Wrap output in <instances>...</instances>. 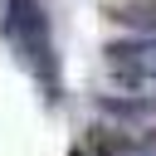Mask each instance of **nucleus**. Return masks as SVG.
I'll return each mask as SVG.
<instances>
[{
  "label": "nucleus",
  "instance_id": "1",
  "mask_svg": "<svg viewBox=\"0 0 156 156\" xmlns=\"http://www.w3.org/2000/svg\"><path fill=\"white\" fill-rule=\"evenodd\" d=\"M112 68L122 78H151L156 73V44H112Z\"/></svg>",
  "mask_w": 156,
  "mask_h": 156
}]
</instances>
